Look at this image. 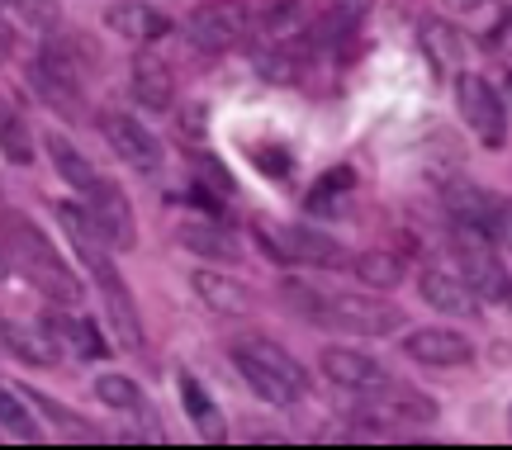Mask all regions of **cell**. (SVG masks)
Returning a JSON list of instances; mask_svg holds the SVG:
<instances>
[{
    "label": "cell",
    "instance_id": "obj_1",
    "mask_svg": "<svg viewBox=\"0 0 512 450\" xmlns=\"http://www.w3.org/2000/svg\"><path fill=\"white\" fill-rule=\"evenodd\" d=\"M0 252H5L10 270H19L43 299L67 304V308L86 299V285L76 280V270L67 266V256L57 252L53 237L43 233L29 214H19V209H5V214H0Z\"/></svg>",
    "mask_w": 512,
    "mask_h": 450
},
{
    "label": "cell",
    "instance_id": "obj_2",
    "mask_svg": "<svg viewBox=\"0 0 512 450\" xmlns=\"http://www.w3.org/2000/svg\"><path fill=\"white\" fill-rule=\"evenodd\" d=\"M451 256H456V266L465 270V280L475 289L479 299H508V270L498 261V237L489 228H479V223H456L451 228Z\"/></svg>",
    "mask_w": 512,
    "mask_h": 450
},
{
    "label": "cell",
    "instance_id": "obj_3",
    "mask_svg": "<svg viewBox=\"0 0 512 450\" xmlns=\"http://www.w3.org/2000/svg\"><path fill=\"white\" fill-rule=\"evenodd\" d=\"M256 29V15L242 0H209L195 15L185 19V38L200 48V53H228L238 48L242 38Z\"/></svg>",
    "mask_w": 512,
    "mask_h": 450
},
{
    "label": "cell",
    "instance_id": "obj_4",
    "mask_svg": "<svg viewBox=\"0 0 512 450\" xmlns=\"http://www.w3.org/2000/svg\"><path fill=\"white\" fill-rule=\"evenodd\" d=\"M456 105L460 119L470 124V133L484 147L508 143V109H503V95L494 90V81H484L475 72H456Z\"/></svg>",
    "mask_w": 512,
    "mask_h": 450
},
{
    "label": "cell",
    "instance_id": "obj_5",
    "mask_svg": "<svg viewBox=\"0 0 512 450\" xmlns=\"http://www.w3.org/2000/svg\"><path fill=\"white\" fill-rule=\"evenodd\" d=\"M266 247H271L280 261H294V266H342L347 252L332 233H318L309 223H285V228H266L256 233Z\"/></svg>",
    "mask_w": 512,
    "mask_h": 450
},
{
    "label": "cell",
    "instance_id": "obj_6",
    "mask_svg": "<svg viewBox=\"0 0 512 450\" xmlns=\"http://www.w3.org/2000/svg\"><path fill=\"white\" fill-rule=\"evenodd\" d=\"M86 195H91L86 214H91L95 233L105 237V247H110V252H128V247L138 242V218H133L128 195L114 185V180H95Z\"/></svg>",
    "mask_w": 512,
    "mask_h": 450
},
{
    "label": "cell",
    "instance_id": "obj_7",
    "mask_svg": "<svg viewBox=\"0 0 512 450\" xmlns=\"http://www.w3.org/2000/svg\"><path fill=\"white\" fill-rule=\"evenodd\" d=\"M403 313L384 299H361V294H337L328 304V323L323 327H337V332H351V337H389L399 332Z\"/></svg>",
    "mask_w": 512,
    "mask_h": 450
},
{
    "label": "cell",
    "instance_id": "obj_8",
    "mask_svg": "<svg viewBox=\"0 0 512 450\" xmlns=\"http://www.w3.org/2000/svg\"><path fill=\"white\" fill-rule=\"evenodd\" d=\"M370 403H366V422H375V427H432L437 422V403L427 394H418V389H403V384H389L384 379L380 389H370Z\"/></svg>",
    "mask_w": 512,
    "mask_h": 450
},
{
    "label": "cell",
    "instance_id": "obj_9",
    "mask_svg": "<svg viewBox=\"0 0 512 450\" xmlns=\"http://www.w3.org/2000/svg\"><path fill=\"white\" fill-rule=\"evenodd\" d=\"M408 360H418V365H432V370H456V365H470L475 360V342L456 332V327H413L399 346Z\"/></svg>",
    "mask_w": 512,
    "mask_h": 450
},
{
    "label": "cell",
    "instance_id": "obj_10",
    "mask_svg": "<svg viewBox=\"0 0 512 450\" xmlns=\"http://www.w3.org/2000/svg\"><path fill=\"white\" fill-rule=\"evenodd\" d=\"M100 133L114 147V157H124L128 166H138V171H157L162 166V143L133 114H124V109H105L100 114Z\"/></svg>",
    "mask_w": 512,
    "mask_h": 450
},
{
    "label": "cell",
    "instance_id": "obj_11",
    "mask_svg": "<svg viewBox=\"0 0 512 450\" xmlns=\"http://www.w3.org/2000/svg\"><path fill=\"white\" fill-rule=\"evenodd\" d=\"M323 375H328V384L356 389V394H370V389L384 384L380 360L366 356V351H356V346H328V351H323Z\"/></svg>",
    "mask_w": 512,
    "mask_h": 450
},
{
    "label": "cell",
    "instance_id": "obj_12",
    "mask_svg": "<svg viewBox=\"0 0 512 450\" xmlns=\"http://www.w3.org/2000/svg\"><path fill=\"white\" fill-rule=\"evenodd\" d=\"M128 90H133V100L152 114H162V109L176 105V76L166 67L162 57L152 53H138L133 57V67H128Z\"/></svg>",
    "mask_w": 512,
    "mask_h": 450
},
{
    "label": "cell",
    "instance_id": "obj_13",
    "mask_svg": "<svg viewBox=\"0 0 512 450\" xmlns=\"http://www.w3.org/2000/svg\"><path fill=\"white\" fill-rule=\"evenodd\" d=\"M418 294L427 308L437 313H451V318H475L479 313V294L470 289V280H460L451 270H422Z\"/></svg>",
    "mask_w": 512,
    "mask_h": 450
},
{
    "label": "cell",
    "instance_id": "obj_14",
    "mask_svg": "<svg viewBox=\"0 0 512 450\" xmlns=\"http://www.w3.org/2000/svg\"><path fill=\"white\" fill-rule=\"evenodd\" d=\"M418 43L427 62L437 67V72H465V57H470V38L460 34L456 24H446V19H422L418 24Z\"/></svg>",
    "mask_w": 512,
    "mask_h": 450
},
{
    "label": "cell",
    "instance_id": "obj_15",
    "mask_svg": "<svg viewBox=\"0 0 512 450\" xmlns=\"http://www.w3.org/2000/svg\"><path fill=\"white\" fill-rule=\"evenodd\" d=\"M95 280L105 289V308H110L119 346H124V351H138V346H143V323H138V304H133V294H128L124 275H119V270H105V275H95Z\"/></svg>",
    "mask_w": 512,
    "mask_h": 450
},
{
    "label": "cell",
    "instance_id": "obj_16",
    "mask_svg": "<svg viewBox=\"0 0 512 450\" xmlns=\"http://www.w3.org/2000/svg\"><path fill=\"white\" fill-rule=\"evenodd\" d=\"M176 237H181L185 252L204 256V261H238L242 256V242L223 223H214V218H185L176 228Z\"/></svg>",
    "mask_w": 512,
    "mask_h": 450
},
{
    "label": "cell",
    "instance_id": "obj_17",
    "mask_svg": "<svg viewBox=\"0 0 512 450\" xmlns=\"http://www.w3.org/2000/svg\"><path fill=\"white\" fill-rule=\"evenodd\" d=\"M190 289L200 294L204 308H214V313H228V318H238L252 308V289L233 280V275H223V270H195L190 275Z\"/></svg>",
    "mask_w": 512,
    "mask_h": 450
},
{
    "label": "cell",
    "instance_id": "obj_18",
    "mask_svg": "<svg viewBox=\"0 0 512 450\" xmlns=\"http://www.w3.org/2000/svg\"><path fill=\"white\" fill-rule=\"evenodd\" d=\"M105 24H110L119 38H128V43H152V38H162L166 29H171L152 5H138V0H119V5H110V10H105Z\"/></svg>",
    "mask_w": 512,
    "mask_h": 450
},
{
    "label": "cell",
    "instance_id": "obj_19",
    "mask_svg": "<svg viewBox=\"0 0 512 450\" xmlns=\"http://www.w3.org/2000/svg\"><path fill=\"white\" fill-rule=\"evenodd\" d=\"M43 332H48L53 342L72 346L76 356H86V360H100V356H110L114 351V346H105V337H100V327H95L91 318H67V313H53V318H43Z\"/></svg>",
    "mask_w": 512,
    "mask_h": 450
},
{
    "label": "cell",
    "instance_id": "obj_20",
    "mask_svg": "<svg viewBox=\"0 0 512 450\" xmlns=\"http://www.w3.org/2000/svg\"><path fill=\"white\" fill-rule=\"evenodd\" d=\"M233 365H238V375L247 379V389H252L261 403H271V408H290V403H299V398H304L294 384H285L280 375H271L261 360H252L247 351H238V346H233Z\"/></svg>",
    "mask_w": 512,
    "mask_h": 450
},
{
    "label": "cell",
    "instance_id": "obj_21",
    "mask_svg": "<svg viewBox=\"0 0 512 450\" xmlns=\"http://www.w3.org/2000/svg\"><path fill=\"white\" fill-rule=\"evenodd\" d=\"M43 152H48V162H53V171L62 180H67V185H72V190H91L95 180V166L86 162V157H81V147L72 143V138H67V133H48V138H43Z\"/></svg>",
    "mask_w": 512,
    "mask_h": 450
},
{
    "label": "cell",
    "instance_id": "obj_22",
    "mask_svg": "<svg viewBox=\"0 0 512 450\" xmlns=\"http://www.w3.org/2000/svg\"><path fill=\"white\" fill-rule=\"evenodd\" d=\"M238 351H247L252 360H261L271 375H280L285 384H294L299 394H309V375H304V365L290 356V351H280L275 342H266V337H242V342H233Z\"/></svg>",
    "mask_w": 512,
    "mask_h": 450
},
{
    "label": "cell",
    "instance_id": "obj_23",
    "mask_svg": "<svg viewBox=\"0 0 512 450\" xmlns=\"http://www.w3.org/2000/svg\"><path fill=\"white\" fill-rule=\"evenodd\" d=\"M181 403L185 413H190V422H195V432L204 436V441H223V413L214 408V398L204 394V384L190 370H181Z\"/></svg>",
    "mask_w": 512,
    "mask_h": 450
},
{
    "label": "cell",
    "instance_id": "obj_24",
    "mask_svg": "<svg viewBox=\"0 0 512 450\" xmlns=\"http://www.w3.org/2000/svg\"><path fill=\"white\" fill-rule=\"evenodd\" d=\"M29 86H34L38 100H43L48 109H57V114H81V109H86L81 86H76V81H62V76L48 72L43 62H34V67H29Z\"/></svg>",
    "mask_w": 512,
    "mask_h": 450
},
{
    "label": "cell",
    "instance_id": "obj_25",
    "mask_svg": "<svg viewBox=\"0 0 512 450\" xmlns=\"http://www.w3.org/2000/svg\"><path fill=\"white\" fill-rule=\"evenodd\" d=\"M0 157H5L10 166L34 162V133H29L24 114H19L10 100H0Z\"/></svg>",
    "mask_w": 512,
    "mask_h": 450
},
{
    "label": "cell",
    "instance_id": "obj_26",
    "mask_svg": "<svg viewBox=\"0 0 512 450\" xmlns=\"http://www.w3.org/2000/svg\"><path fill=\"white\" fill-rule=\"evenodd\" d=\"M351 275L366 289H399L408 266L394 252H361V256H351Z\"/></svg>",
    "mask_w": 512,
    "mask_h": 450
},
{
    "label": "cell",
    "instance_id": "obj_27",
    "mask_svg": "<svg viewBox=\"0 0 512 450\" xmlns=\"http://www.w3.org/2000/svg\"><path fill=\"white\" fill-rule=\"evenodd\" d=\"M256 29L275 43H290L304 29V0H266L261 15H256Z\"/></svg>",
    "mask_w": 512,
    "mask_h": 450
},
{
    "label": "cell",
    "instance_id": "obj_28",
    "mask_svg": "<svg viewBox=\"0 0 512 450\" xmlns=\"http://www.w3.org/2000/svg\"><path fill=\"white\" fill-rule=\"evenodd\" d=\"M252 67H256V76L271 81V86H294V81H299V57H294L285 43H275V38L252 53Z\"/></svg>",
    "mask_w": 512,
    "mask_h": 450
},
{
    "label": "cell",
    "instance_id": "obj_29",
    "mask_svg": "<svg viewBox=\"0 0 512 450\" xmlns=\"http://www.w3.org/2000/svg\"><path fill=\"white\" fill-rule=\"evenodd\" d=\"M95 398L105 403V408H119V413H138L143 408V389L133 384L128 375H95Z\"/></svg>",
    "mask_w": 512,
    "mask_h": 450
},
{
    "label": "cell",
    "instance_id": "obj_30",
    "mask_svg": "<svg viewBox=\"0 0 512 450\" xmlns=\"http://www.w3.org/2000/svg\"><path fill=\"white\" fill-rule=\"evenodd\" d=\"M280 299L299 313V318H309V323H328V294L323 289H313V285H304V280H285L280 285Z\"/></svg>",
    "mask_w": 512,
    "mask_h": 450
},
{
    "label": "cell",
    "instance_id": "obj_31",
    "mask_svg": "<svg viewBox=\"0 0 512 450\" xmlns=\"http://www.w3.org/2000/svg\"><path fill=\"white\" fill-rule=\"evenodd\" d=\"M24 398H29V403H34L43 417H53V422H57V427H62L67 436H76V441H95V427H86V417L72 413V408H62L57 398L38 394V389H24Z\"/></svg>",
    "mask_w": 512,
    "mask_h": 450
},
{
    "label": "cell",
    "instance_id": "obj_32",
    "mask_svg": "<svg viewBox=\"0 0 512 450\" xmlns=\"http://www.w3.org/2000/svg\"><path fill=\"white\" fill-rule=\"evenodd\" d=\"M0 427H5L10 436H19V441H38L34 413H29V408H24V398L10 394L5 384H0Z\"/></svg>",
    "mask_w": 512,
    "mask_h": 450
},
{
    "label": "cell",
    "instance_id": "obj_33",
    "mask_svg": "<svg viewBox=\"0 0 512 450\" xmlns=\"http://www.w3.org/2000/svg\"><path fill=\"white\" fill-rule=\"evenodd\" d=\"M10 10L34 29H53L57 24V0H10Z\"/></svg>",
    "mask_w": 512,
    "mask_h": 450
},
{
    "label": "cell",
    "instance_id": "obj_34",
    "mask_svg": "<svg viewBox=\"0 0 512 450\" xmlns=\"http://www.w3.org/2000/svg\"><path fill=\"white\" fill-rule=\"evenodd\" d=\"M347 209H351V190H318V185H313V195H309V214L342 218Z\"/></svg>",
    "mask_w": 512,
    "mask_h": 450
},
{
    "label": "cell",
    "instance_id": "obj_35",
    "mask_svg": "<svg viewBox=\"0 0 512 450\" xmlns=\"http://www.w3.org/2000/svg\"><path fill=\"white\" fill-rule=\"evenodd\" d=\"M195 176H200L204 185H214L219 195H233V176L223 171V162L214 157V152H204V157H195Z\"/></svg>",
    "mask_w": 512,
    "mask_h": 450
},
{
    "label": "cell",
    "instance_id": "obj_36",
    "mask_svg": "<svg viewBox=\"0 0 512 450\" xmlns=\"http://www.w3.org/2000/svg\"><path fill=\"white\" fill-rule=\"evenodd\" d=\"M181 128L190 133V138H200L204 133V105H185V119H181Z\"/></svg>",
    "mask_w": 512,
    "mask_h": 450
},
{
    "label": "cell",
    "instance_id": "obj_37",
    "mask_svg": "<svg viewBox=\"0 0 512 450\" xmlns=\"http://www.w3.org/2000/svg\"><path fill=\"white\" fill-rule=\"evenodd\" d=\"M15 57V24L0 15V62H10Z\"/></svg>",
    "mask_w": 512,
    "mask_h": 450
},
{
    "label": "cell",
    "instance_id": "obj_38",
    "mask_svg": "<svg viewBox=\"0 0 512 450\" xmlns=\"http://www.w3.org/2000/svg\"><path fill=\"white\" fill-rule=\"evenodd\" d=\"M441 5H446V10H456V15H475L484 0H441Z\"/></svg>",
    "mask_w": 512,
    "mask_h": 450
},
{
    "label": "cell",
    "instance_id": "obj_39",
    "mask_svg": "<svg viewBox=\"0 0 512 450\" xmlns=\"http://www.w3.org/2000/svg\"><path fill=\"white\" fill-rule=\"evenodd\" d=\"M498 242H508V252H512V209H503V223H498Z\"/></svg>",
    "mask_w": 512,
    "mask_h": 450
},
{
    "label": "cell",
    "instance_id": "obj_40",
    "mask_svg": "<svg viewBox=\"0 0 512 450\" xmlns=\"http://www.w3.org/2000/svg\"><path fill=\"white\" fill-rule=\"evenodd\" d=\"M5 275H10V261H5V252H0V280H5Z\"/></svg>",
    "mask_w": 512,
    "mask_h": 450
},
{
    "label": "cell",
    "instance_id": "obj_41",
    "mask_svg": "<svg viewBox=\"0 0 512 450\" xmlns=\"http://www.w3.org/2000/svg\"><path fill=\"white\" fill-rule=\"evenodd\" d=\"M508 432H512V403H508Z\"/></svg>",
    "mask_w": 512,
    "mask_h": 450
},
{
    "label": "cell",
    "instance_id": "obj_42",
    "mask_svg": "<svg viewBox=\"0 0 512 450\" xmlns=\"http://www.w3.org/2000/svg\"><path fill=\"white\" fill-rule=\"evenodd\" d=\"M508 304H512V289H508Z\"/></svg>",
    "mask_w": 512,
    "mask_h": 450
}]
</instances>
